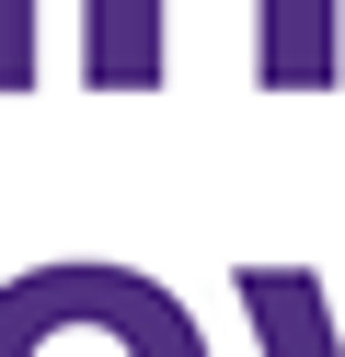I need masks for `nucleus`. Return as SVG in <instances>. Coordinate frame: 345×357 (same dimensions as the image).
Segmentation results:
<instances>
[{"mask_svg":"<svg viewBox=\"0 0 345 357\" xmlns=\"http://www.w3.org/2000/svg\"><path fill=\"white\" fill-rule=\"evenodd\" d=\"M0 357H207L196 311L115 254H46L0 277Z\"/></svg>","mask_w":345,"mask_h":357,"instance_id":"1","label":"nucleus"},{"mask_svg":"<svg viewBox=\"0 0 345 357\" xmlns=\"http://www.w3.org/2000/svg\"><path fill=\"white\" fill-rule=\"evenodd\" d=\"M253 81L265 93H334L345 81V0H253Z\"/></svg>","mask_w":345,"mask_h":357,"instance_id":"2","label":"nucleus"},{"mask_svg":"<svg viewBox=\"0 0 345 357\" xmlns=\"http://www.w3.org/2000/svg\"><path fill=\"white\" fill-rule=\"evenodd\" d=\"M242 311H253V346L265 357H345V323H334V288L311 265H242Z\"/></svg>","mask_w":345,"mask_h":357,"instance_id":"3","label":"nucleus"},{"mask_svg":"<svg viewBox=\"0 0 345 357\" xmlns=\"http://www.w3.org/2000/svg\"><path fill=\"white\" fill-rule=\"evenodd\" d=\"M173 0H81V81L92 93H161Z\"/></svg>","mask_w":345,"mask_h":357,"instance_id":"4","label":"nucleus"},{"mask_svg":"<svg viewBox=\"0 0 345 357\" xmlns=\"http://www.w3.org/2000/svg\"><path fill=\"white\" fill-rule=\"evenodd\" d=\"M35 81V0H0V93Z\"/></svg>","mask_w":345,"mask_h":357,"instance_id":"5","label":"nucleus"}]
</instances>
